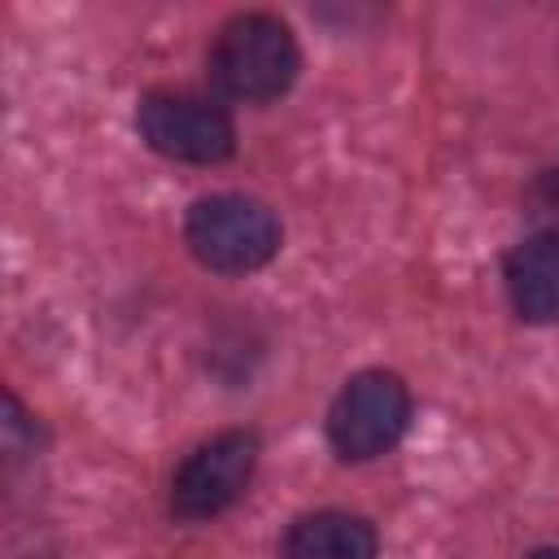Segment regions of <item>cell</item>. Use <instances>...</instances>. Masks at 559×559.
<instances>
[{"instance_id": "cell-1", "label": "cell", "mask_w": 559, "mask_h": 559, "mask_svg": "<svg viewBox=\"0 0 559 559\" xmlns=\"http://www.w3.org/2000/svg\"><path fill=\"white\" fill-rule=\"evenodd\" d=\"M301 66L293 31L271 13H236L210 48V79L223 96L262 105L293 87Z\"/></svg>"}, {"instance_id": "cell-2", "label": "cell", "mask_w": 559, "mask_h": 559, "mask_svg": "<svg viewBox=\"0 0 559 559\" xmlns=\"http://www.w3.org/2000/svg\"><path fill=\"white\" fill-rule=\"evenodd\" d=\"M183 240L201 266L223 275H245L280 253V218L271 214V205L253 197L218 192V197H201L188 210Z\"/></svg>"}, {"instance_id": "cell-3", "label": "cell", "mask_w": 559, "mask_h": 559, "mask_svg": "<svg viewBox=\"0 0 559 559\" xmlns=\"http://www.w3.org/2000/svg\"><path fill=\"white\" fill-rule=\"evenodd\" d=\"M406 424H411V393L393 371L349 376L328 406V441L349 463L393 450Z\"/></svg>"}, {"instance_id": "cell-4", "label": "cell", "mask_w": 559, "mask_h": 559, "mask_svg": "<svg viewBox=\"0 0 559 559\" xmlns=\"http://www.w3.org/2000/svg\"><path fill=\"white\" fill-rule=\"evenodd\" d=\"M135 122L144 144L170 162L214 166L236 148L231 118L192 92H148L135 109Z\"/></svg>"}, {"instance_id": "cell-5", "label": "cell", "mask_w": 559, "mask_h": 559, "mask_svg": "<svg viewBox=\"0 0 559 559\" xmlns=\"http://www.w3.org/2000/svg\"><path fill=\"white\" fill-rule=\"evenodd\" d=\"M258 467V437L245 428L218 432L201 441L170 480V511L179 520H210L227 511L253 480Z\"/></svg>"}, {"instance_id": "cell-6", "label": "cell", "mask_w": 559, "mask_h": 559, "mask_svg": "<svg viewBox=\"0 0 559 559\" xmlns=\"http://www.w3.org/2000/svg\"><path fill=\"white\" fill-rule=\"evenodd\" d=\"M507 293L520 319L559 323V240L533 231L507 253Z\"/></svg>"}, {"instance_id": "cell-7", "label": "cell", "mask_w": 559, "mask_h": 559, "mask_svg": "<svg viewBox=\"0 0 559 559\" xmlns=\"http://www.w3.org/2000/svg\"><path fill=\"white\" fill-rule=\"evenodd\" d=\"M284 559H376V528L349 511H314L288 524Z\"/></svg>"}, {"instance_id": "cell-8", "label": "cell", "mask_w": 559, "mask_h": 559, "mask_svg": "<svg viewBox=\"0 0 559 559\" xmlns=\"http://www.w3.org/2000/svg\"><path fill=\"white\" fill-rule=\"evenodd\" d=\"M524 210L533 218V227L542 236H555L559 240V170H542L528 192H524Z\"/></svg>"}, {"instance_id": "cell-9", "label": "cell", "mask_w": 559, "mask_h": 559, "mask_svg": "<svg viewBox=\"0 0 559 559\" xmlns=\"http://www.w3.org/2000/svg\"><path fill=\"white\" fill-rule=\"evenodd\" d=\"M528 559H559V546H546V550H533Z\"/></svg>"}]
</instances>
